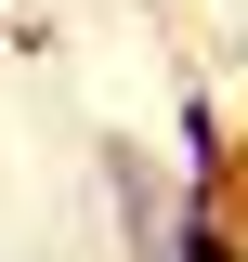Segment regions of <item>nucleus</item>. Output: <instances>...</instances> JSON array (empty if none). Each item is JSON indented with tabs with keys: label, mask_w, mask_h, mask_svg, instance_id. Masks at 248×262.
<instances>
[{
	"label": "nucleus",
	"mask_w": 248,
	"mask_h": 262,
	"mask_svg": "<svg viewBox=\"0 0 248 262\" xmlns=\"http://www.w3.org/2000/svg\"><path fill=\"white\" fill-rule=\"evenodd\" d=\"M170 262H248L235 210H222V196H183V223H170Z\"/></svg>",
	"instance_id": "f257e3e1"
}]
</instances>
